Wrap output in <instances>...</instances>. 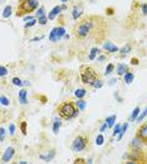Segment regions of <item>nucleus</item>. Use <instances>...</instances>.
Here are the masks:
<instances>
[{"instance_id": "nucleus-2", "label": "nucleus", "mask_w": 147, "mask_h": 164, "mask_svg": "<svg viewBox=\"0 0 147 164\" xmlns=\"http://www.w3.org/2000/svg\"><path fill=\"white\" fill-rule=\"evenodd\" d=\"M79 110L75 106V102L72 101H64L58 106V114L64 120H72L75 119L79 115Z\"/></svg>"}, {"instance_id": "nucleus-44", "label": "nucleus", "mask_w": 147, "mask_h": 164, "mask_svg": "<svg viewBox=\"0 0 147 164\" xmlns=\"http://www.w3.org/2000/svg\"><path fill=\"white\" fill-rule=\"evenodd\" d=\"M108 83H109V85H111V86L116 85V83H117V78H112V80H111V81H109Z\"/></svg>"}, {"instance_id": "nucleus-10", "label": "nucleus", "mask_w": 147, "mask_h": 164, "mask_svg": "<svg viewBox=\"0 0 147 164\" xmlns=\"http://www.w3.org/2000/svg\"><path fill=\"white\" fill-rule=\"evenodd\" d=\"M123 157L124 158H128V161L137 162V161H139V159L142 158V155H141V150H132L131 153H126Z\"/></svg>"}, {"instance_id": "nucleus-1", "label": "nucleus", "mask_w": 147, "mask_h": 164, "mask_svg": "<svg viewBox=\"0 0 147 164\" xmlns=\"http://www.w3.org/2000/svg\"><path fill=\"white\" fill-rule=\"evenodd\" d=\"M107 30V23L102 17L98 15H87L83 17L78 23H75L73 33L78 39L86 38H96L102 39Z\"/></svg>"}, {"instance_id": "nucleus-38", "label": "nucleus", "mask_w": 147, "mask_h": 164, "mask_svg": "<svg viewBox=\"0 0 147 164\" xmlns=\"http://www.w3.org/2000/svg\"><path fill=\"white\" fill-rule=\"evenodd\" d=\"M8 75V68L5 66H1V68H0V76L1 77H4V76Z\"/></svg>"}, {"instance_id": "nucleus-54", "label": "nucleus", "mask_w": 147, "mask_h": 164, "mask_svg": "<svg viewBox=\"0 0 147 164\" xmlns=\"http://www.w3.org/2000/svg\"><path fill=\"white\" fill-rule=\"evenodd\" d=\"M146 124H147V121H146Z\"/></svg>"}, {"instance_id": "nucleus-5", "label": "nucleus", "mask_w": 147, "mask_h": 164, "mask_svg": "<svg viewBox=\"0 0 147 164\" xmlns=\"http://www.w3.org/2000/svg\"><path fill=\"white\" fill-rule=\"evenodd\" d=\"M88 138L84 135H78L73 142H72V145H70V149L74 153H81V151L86 150L87 147H88Z\"/></svg>"}, {"instance_id": "nucleus-42", "label": "nucleus", "mask_w": 147, "mask_h": 164, "mask_svg": "<svg viewBox=\"0 0 147 164\" xmlns=\"http://www.w3.org/2000/svg\"><path fill=\"white\" fill-rule=\"evenodd\" d=\"M107 129H108L107 124H106V123H103V124L101 125V128H99V133H104L106 130H107Z\"/></svg>"}, {"instance_id": "nucleus-24", "label": "nucleus", "mask_w": 147, "mask_h": 164, "mask_svg": "<svg viewBox=\"0 0 147 164\" xmlns=\"http://www.w3.org/2000/svg\"><path fill=\"white\" fill-rule=\"evenodd\" d=\"M115 72V64L113 63H108L106 66V70H104V76H109Z\"/></svg>"}, {"instance_id": "nucleus-17", "label": "nucleus", "mask_w": 147, "mask_h": 164, "mask_svg": "<svg viewBox=\"0 0 147 164\" xmlns=\"http://www.w3.org/2000/svg\"><path fill=\"white\" fill-rule=\"evenodd\" d=\"M116 120H117V116H116V115H111V116H108L107 119L104 120V123L107 124L108 129H113V126H115V125L117 124Z\"/></svg>"}, {"instance_id": "nucleus-51", "label": "nucleus", "mask_w": 147, "mask_h": 164, "mask_svg": "<svg viewBox=\"0 0 147 164\" xmlns=\"http://www.w3.org/2000/svg\"><path fill=\"white\" fill-rule=\"evenodd\" d=\"M24 86H29V81H24Z\"/></svg>"}, {"instance_id": "nucleus-16", "label": "nucleus", "mask_w": 147, "mask_h": 164, "mask_svg": "<svg viewBox=\"0 0 147 164\" xmlns=\"http://www.w3.org/2000/svg\"><path fill=\"white\" fill-rule=\"evenodd\" d=\"M62 9H63V8H62V6H59V5L54 6V8H53V10L48 14V19H50V20H53V19H54V18L57 17V15H58V14L60 13V11H62Z\"/></svg>"}, {"instance_id": "nucleus-35", "label": "nucleus", "mask_w": 147, "mask_h": 164, "mask_svg": "<svg viewBox=\"0 0 147 164\" xmlns=\"http://www.w3.org/2000/svg\"><path fill=\"white\" fill-rule=\"evenodd\" d=\"M44 14H45V8H44L43 5H41V6L39 8V10L37 11V18L39 19V18H41V17H45Z\"/></svg>"}, {"instance_id": "nucleus-40", "label": "nucleus", "mask_w": 147, "mask_h": 164, "mask_svg": "<svg viewBox=\"0 0 147 164\" xmlns=\"http://www.w3.org/2000/svg\"><path fill=\"white\" fill-rule=\"evenodd\" d=\"M37 23V20L35 19H32L30 22H28V23H25V29H28V28H30V27H33L34 24Z\"/></svg>"}, {"instance_id": "nucleus-22", "label": "nucleus", "mask_w": 147, "mask_h": 164, "mask_svg": "<svg viewBox=\"0 0 147 164\" xmlns=\"http://www.w3.org/2000/svg\"><path fill=\"white\" fill-rule=\"evenodd\" d=\"M87 95V90L86 89H77L74 91V96L77 98H83Z\"/></svg>"}, {"instance_id": "nucleus-53", "label": "nucleus", "mask_w": 147, "mask_h": 164, "mask_svg": "<svg viewBox=\"0 0 147 164\" xmlns=\"http://www.w3.org/2000/svg\"><path fill=\"white\" fill-rule=\"evenodd\" d=\"M1 164H5V163H4V162H1Z\"/></svg>"}, {"instance_id": "nucleus-21", "label": "nucleus", "mask_w": 147, "mask_h": 164, "mask_svg": "<svg viewBox=\"0 0 147 164\" xmlns=\"http://www.w3.org/2000/svg\"><path fill=\"white\" fill-rule=\"evenodd\" d=\"M127 129H128V123H124V124L122 125V130H121V133H119V134L116 136L117 142H119V140H122V139H123L124 134H126V133H127Z\"/></svg>"}, {"instance_id": "nucleus-7", "label": "nucleus", "mask_w": 147, "mask_h": 164, "mask_svg": "<svg viewBox=\"0 0 147 164\" xmlns=\"http://www.w3.org/2000/svg\"><path fill=\"white\" fill-rule=\"evenodd\" d=\"M14 155H15V149L13 147H8L5 151L3 153V157H1V161L4 163H9L11 159L14 158Z\"/></svg>"}, {"instance_id": "nucleus-46", "label": "nucleus", "mask_w": 147, "mask_h": 164, "mask_svg": "<svg viewBox=\"0 0 147 164\" xmlns=\"http://www.w3.org/2000/svg\"><path fill=\"white\" fill-rule=\"evenodd\" d=\"M123 164H137V162H135V161H127V162H124Z\"/></svg>"}, {"instance_id": "nucleus-41", "label": "nucleus", "mask_w": 147, "mask_h": 164, "mask_svg": "<svg viewBox=\"0 0 147 164\" xmlns=\"http://www.w3.org/2000/svg\"><path fill=\"white\" fill-rule=\"evenodd\" d=\"M38 20H39V24L45 25V24H47V22H48V17H41V18L38 19Z\"/></svg>"}, {"instance_id": "nucleus-12", "label": "nucleus", "mask_w": 147, "mask_h": 164, "mask_svg": "<svg viewBox=\"0 0 147 164\" xmlns=\"http://www.w3.org/2000/svg\"><path fill=\"white\" fill-rule=\"evenodd\" d=\"M137 136L143 140V143H147V124L146 123L139 126V129L137 130Z\"/></svg>"}, {"instance_id": "nucleus-25", "label": "nucleus", "mask_w": 147, "mask_h": 164, "mask_svg": "<svg viewBox=\"0 0 147 164\" xmlns=\"http://www.w3.org/2000/svg\"><path fill=\"white\" fill-rule=\"evenodd\" d=\"M96 145H98V147H102L104 144V136H103V134L102 133H99L97 136H96Z\"/></svg>"}, {"instance_id": "nucleus-34", "label": "nucleus", "mask_w": 147, "mask_h": 164, "mask_svg": "<svg viewBox=\"0 0 147 164\" xmlns=\"http://www.w3.org/2000/svg\"><path fill=\"white\" fill-rule=\"evenodd\" d=\"M5 136H6V129L4 126H1V128H0V142H1V143L5 140Z\"/></svg>"}, {"instance_id": "nucleus-9", "label": "nucleus", "mask_w": 147, "mask_h": 164, "mask_svg": "<svg viewBox=\"0 0 147 164\" xmlns=\"http://www.w3.org/2000/svg\"><path fill=\"white\" fill-rule=\"evenodd\" d=\"M128 71H130V67H128V64H126V63H118L116 67V73L118 77H123Z\"/></svg>"}, {"instance_id": "nucleus-31", "label": "nucleus", "mask_w": 147, "mask_h": 164, "mask_svg": "<svg viewBox=\"0 0 147 164\" xmlns=\"http://www.w3.org/2000/svg\"><path fill=\"white\" fill-rule=\"evenodd\" d=\"M11 82H13L14 86H18V87L24 86V81H21V80L19 78V77H14L13 80H11Z\"/></svg>"}, {"instance_id": "nucleus-23", "label": "nucleus", "mask_w": 147, "mask_h": 164, "mask_svg": "<svg viewBox=\"0 0 147 164\" xmlns=\"http://www.w3.org/2000/svg\"><path fill=\"white\" fill-rule=\"evenodd\" d=\"M99 53V49H98L97 47H93L92 49L89 51V56H88V59L89 61H93V59H96V56Z\"/></svg>"}, {"instance_id": "nucleus-50", "label": "nucleus", "mask_w": 147, "mask_h": 164, "mask_svg": "<svg viewBox=\"0 0 147 164\" xmlns=\"http://www.w3.org/2000/svg\"><path fill=\"white\" fill-rule=\"evenodd\" d=\"M19 164H29V163H28V162H25V161H21V162L19 163Z\"/></svg>"}, {"instance_id": "nucleus-19", "label": "nucleus", "mask_w": 147, "mask_h": 164, "mask_svg": "<svg viewBox=\"0 0 147 164\" xmlns=\"http://www.w3.org/2000/svg\"><path fill=\"white\" fill-rule=\"evenodd\" d=\"M75 106H77V109L82 112V111H84L86 107H87V102L83 100V98H78V100L75 101Z\"/></svg>"}, {"instance_id": "nucleus-47", "label": "nucleus", "mask_w": 147, "mask_h": 164, "mask_svg": "<svg viewBox=\"0 0 147 164\" xmlns=\"http://www.w3.org/2000/svg\"><path fill=\"white\" fill-rule=\"evenodd\" d=\"M132 64H138V59L137 58H132Z\"/></svg>"}, {"instance_id": "nucleus-43", "label": "nucleus", "mask_w": 147, "mask_h": 164, "mask_svg": "<svg viewBox=\"0 0 147 164\" xmlns=\"http://www.w3.org/2000/svg\"><path fill=\"white\" fill-rule=\"evenodd\" d=\"M141 8H142L143 14H145V15H147V4H142V5H141Z\"/></svg>"}, {"instance_id": "nucleus-13", "label": "nucleus", "mask_w": 147, "mask_h": 164, "mask_svg": "<svg viewBox=\"0 0 147 164\" xmlns=\"http://www.w3.org/2000/svg\"><path fill=\"white\" fill-rule=\"evenodd\" d=\"M103 49H104V51H107V52H109V53H116V52L119 51V48L117 47L115 43H112V42H109V40H107V42H104V43H103Z\"/></svg>"}, {"instance_id": "nucleus-48", "label": "nucleus", "mask_w": 147, "mask_h": 164, "mask_svg": "<svg viewBox=\"0 0 147 164\" xmlns=\"http://www.w3.org/2000/svg\"><path fill=\"white\" fill-rule=\"evenodd\" d=\"M115 97L117 98V100H118V101H122V98H121L119 96H118V94H117V92H115Z\"/></svg>"}, {"instance_id": "nucleus-33", "label": "nucleus", "mask_w": 147, "mask_h": 164, "mask_svg": "<svg viewBox=\"0 0 147 164\" xmlns=\"http://www.w3.org/2000/svg\"><path fill=\"white\" fill-rule=\"evenodd\" d=\"M11 15V6L8 5L5 6V9H4V13H3V18H8Z\"/></svg>"}, {"instance_id": "nucleus-37", "label": "nucleus", "mask_w": 147, "mask_h": 164, "mask_svg": "<svg viewBox=\"0 0 147 164\" xmlns=\"http://www.w3.org/2000/svg\"><path fill=\"white\" fill-rule=\"evenodd\" d=\"M15 131H17V126H15V124L11 123V124L9 125V134L13 136V135L15 134Z\"/></svg>"}, {"instance_id": "nucleus-26", "label": "nucleus", "mask_w": 147, "mask_h": 164, "mask_svg": "<svg viewBox=\"0 0 147 164\" xmlns=\"http://www.w3.org/2000/svg\"><path fill=\"white\" fill-rule=\"evenodd\" d=\"M121 130H122V124H121V123H117L115 126H113V133H112V135L116 138V136L121 133Z\"/></svg>"}, {"instance_id": "nucleus-27", "label": "nucleus", "mask_w": 147, "mask_h": 164, "mask_svg": "<svg viewBox=\"0 0 147 164\" xmlns=\"http://www.w3.org/2000/svg\"><path fill=\"white\" fill-rule=\"evenodd\" d=\"M131 49H132L131 44H130V43H127V44H124L122 48H119V53H122V54H127V53H130V52H131Z\"/></svg>"}, {"instance_id": "nucleus-30", "label": "nucleus", "mask_w": 147, "mask_h": 164, "mask_svg": "<svg viewBox=\"0 0 147 164\" xmlns=\"http://www.w3.org/2000/svg\"><path fill=\"white\" fill-rule=\"evenodd\" d=\"M145 117H147V106H146V109L143 110V111H141V114H139V116L137 117V123H142L143 120H145Z\"/></svg>"}, {"instance_id": "nucleus-28", "label": "nucleus", "mask_w": 147, "mask_h": 164, "mask_svg": "<svg viewBox=\"0 0 147 164\" xmlns=\"http://www.w3.org/2000/svg\"><path fill=\"white\" fill-rule=\"evenodd\" d=\"M81 14H82L81 9L75 6L74 9H73V13H72V17H73V19H74V20H77V19H79V17H81Z\"/></svg>"}, {"instance_id": "nucleus-15", "label": "nucleus", "mask_w": 147, "mask_h": 164, "mask_svg": "<svg viewBox=\"0 0 147 164\" xmlns=\"http://www.w3.org/2000/svg\"><path fill=\"white\" fill-rule=\"evenodd\" d=\"M26 96H28V91H26L25 89L19 91V102H20L21 105L28 104V98H26Z\"/></svg>"}, {"instance_id": "nucleus-8", "label": "nucleus", "mask_w": 147, "mask_h": 164, "mask_svg": "<svg viewBox=\"0 0 147 164\" xmlns=\"http://www.w3.org/2000/svg\"><path fill=\"white\" fill-rule=\"evenodd\" d=\"M55 155H57L55 149H50V150H48L45 154H40V155H39V159H41V161L49 163V162H52L53 159L55 158Z\"/></svg>"}, {"instance_id": "nucleus-45", "label": "nucleus", "mask_w": 147, "mask_h": 164, "mask_svg": "<svg viewBox=\"0 0 147 164\" xmlns=\"http://www.w3.org/2000/svg\"><path fill=\"white\" fill-rule=\"evenodd\" d=\"M87 164H94L93 158H88V159H87Z\"/></svg>"}, {"instance_id": "nucleus-6", "label": "nucleus", "mask_w": 147, "mask_h": 164, "mask_svg": "<svg viewBox=\"0 0 147 164\" xmlns=\"http://www.w3.org/2000/svg\"><path fill=\"white\" fill-rule=\"evenodd\" d=\"M64 36H66V29H64V27H55V28L52 29L50 34H49V40L57 42V40H59L60 38H63Z\"/></svg>"}, {"instance_id": "nucleus-20", "label": "nucleus", "mask_w": 147, "mask_h": 164, "mask_svg": "<svg viewBox=\"0 0 147 164\" xmlns=\"http://www.w3.org/2000/svg\"><path fill=\"white\" fill-rule=\"evenodd\" d=\"M139 112H141L139 106H136V107L133 109V111H132V114H131V116H130V121H131V123H132V121L137 120V117L139 116Z\"/></svg>"}, {"instance_id": "nucleus-4", "label": "nucleus", "mask_w": 147, "mask_h": 164, "mask_svg": "<svg viewBox=\"0 0 147 164\" xmlns=\"http://www.w3.org/2000/svg\"><path fill=\"white\" fill-rule=\"evenodd\" d=\"M97 78L99 77H98V73L94 68H92L90 66H87V64L81 66V80L83 83L90 86Z\"/></svg>"}, {"instance_id": "nucleus-39", "label": "nucleus", "mask_w": 147, "mask_h": 164, "mask_svg": "<svg viewBox=\"0 0 147 164\" xmlns=\"http://www.w3.org/2000/svg\"><path fill=\"white\" fill-rule=\"evenodd\" d=\"M73 164H87V159H83V158H77L74 161Z\"/></svg>"}, {"instance_id": "nucleus-52", "label": "nucleus", "mask_w": 147, "mask_h": 164, "mask_svg": "<svg viewBox=\"0 0 147 164\" xmlns=\"http://www.w3.org/2000/svg\"><path fill=\"white\" fill-rule=\"evenodd\" d=\"M60 1H62V3H68L69 0H60Z\"/></svg>"}, {"instance_id": "nucleus-49", "label": "nucleus", "mask_w": 147, "mask_h": 164, "mask_svg": "<svg viewBox=\"0 0 147 164\" xmlns=\"http://www.w3.org/2000/svg\"><path fill=\"white\" fill-rule=\"evenodd\" d=\"M106 59V56H99V57H98V61H99V62H101V61H104Z\"/></svg>"}, {"instance_id": "nucleus-3", "label": "nucleus", "mask_w": 147, "mask_h": 164, "mask_svg": "<svg viewBox=\"0 0 147 164\" xmlns=\"http://www.w3.org/2000/svg\"><path fill=\"white\" fill-rule=\"evenodd\" d=\"M38 6H39V1H38V0H19L15 15H17L18 18H21L26 14L33 13Z\"/></svg>"}, {"instance_id": "nucleus-14", "label": "nucleus", "mask_w": 147, "mask_h": 164, "mask_svg": "<svg viewBox=\"0 0 147 164\" xmlns=\"http://www.w3.org/2000/svg\"><path fill=\"white\" fill-rule=\"evenodd\" d=\"M60 128H62V117L55 116L54 119H53V133H54V134H58Z\"/></svg>"}, {"instance_id": "nucleus-36", "label": "nucleus", "mask_w": 147, "mask_h": 164, "mask_svg": "<svg viewBox=\"0 0 147 164\" xmlns=\"http://www.w3.org/2000/svg\"><path fill=\"white\" fill-rule=\"evenodd\" d=\"M26 128H28V123H26V121H21L20 130H21V134L23 135H26Z\"/></svg>"}, {"instance_id": "nucleus-29", "label": "nucleus", "mask_w": 147, "mask_h": 164, "mask_svg": "<svg viewBox=\"0 0 147 164\" xmlns=\"http://www.w3.org/2000/svg\"><path fill=\"white\" fill-rule=\"evenodd\" d=\"M0 102H1L3 106H9L10 105V98L6 97L5 95H1V96H0Z\"/></svg>"}, {"instance_id": "nucleus-11", "label": "nucleus", "mask_w": 147, "mask_h": 164, "mask_svg": "<svg viewBox=\"0 0 147 164\" xmlns=\"http://www.w3.org/2000/svg\"><path fill=\"white\" fill-rule=\"evenodd\" d=\"M143 140L142 139H139L137 135L135 136L133 139H132V142H131V148H132V150H141L142 149V147H143Z\"/></svg>"}, {"instance_id": "nucleus-32", "label": "nucleus", "mask_w": 147, "mask_h": 164, "mask_svg": "<svg viewBox=\"0 0 147 164\" xmlns=\"http://www.w3.org/2000/svg\"><path fill=\"white\" fill-rule=\"evenodd\" d=\"M90 86H92L93 89H101V87L103 86V81H102L101 78H97L96 81H94V82H93V83H92V85H90Z\"/></svg>"}, {"instance_id": "nucleus-18", "label": "nucleus", "mask_w": 147, "mask_h": 164, "mask_svg": "<svg viewBox=\"0 0 147 164\" xmlns=\"http://www.w3.org/2000/svg\"><path fill=\"white\" fill-rule=\"evenodd\" d=\"M123 80H124V83H126V85H131V83L133 82V80H135L133 72H132V71H128L127 73L123 76Z\"/></svg>"}]
</instances>
